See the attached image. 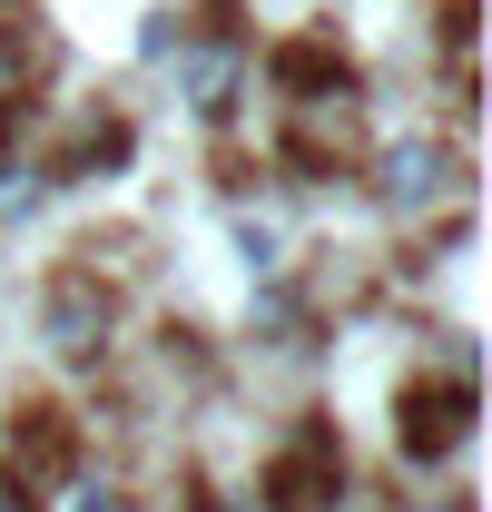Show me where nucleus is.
<instances>
[{
    "mask_svg": "<svg viewBox=\"0 0 492 512\" xmlns=\"http://www.w3.org/2000/svg\"><path fill=\"white\" fill-rule=\"evenodd\" d=\"M374 197H384L394 217H433V207L463 197V158H453L443 138H394L384 168H374Z\"/></svg>",
    "mask_w": 492,
    "mask_h": 512,
    "instance_id": "1",
    "label": "nucleus"
},
{
    "mask_svg": "<svg viewBox=\"0 0 492 512\" xmlns=\"http://www.w3.org/2000/svg\"><path fill=\"white\" fill-rule=\"evenodd\" d=\"M463 434H473V394H463V384H414V394H404V453H414V463L463 453Z\"/></svg>",
    "mask_w": 492,
    "mask_h": 512,
    "instance_id": "2",
    "label": "nucleus"
},
{
    "mask_svg": "<svg viewBox=\"0 0 492 512\" xmlns=\"http://www.w3.org/2000/svg\"><path fill=\"white\" fill-rule=\"evenodd\" d=\"M237 79H246V50H237V40H207V50H178V99L197 109V119H217V109L237 99Z\"/></svg>",
    "mask_w": 492,
    "mask_h": 512,
    "instance_id": "3",
    "label": "nucleus"
},
{
    "mask_svg": "<svg viewBox=\"0 0 492 512\" xmlns=\"http://www.w3.org/2000/svg\"><path fill=\"white\" fill-rule=\"evenodd\" d=\"M325 463L345 473L335 434H325V424H306V444H296L286 463H276V473H266V483H276V512H325Z\"/></svg>",
    "mask_w": 492,
    "mask_h": 512,
    "instance_id": "4",
    "label": "nucleus"
},
{
    "mask_svg": "<svg viewBox=\"0 0 492 512\" xmlns=\"http://www.w3.org/2000/svg\"><path fill=\"white\" fill-rule=\"evenodd\" d=\"M109 335V296L89 286V276H60V296H50V345L60 355H89Z\"/></svg>",
    "mask_w": 492,
    "mask_h": 512,
    "instance_id": "5",
    "label": "nucleus"
},
{
    "mask_svg": "<svg viewBox=\"0 0 492 512\" xmlns=\"http://www.w3.org/2000/svg\"><path fill=\"white\" fill-rule=\"evenodd\" d=\"M40 207V168H0V217H30Z\"/></svg>",
    "mask_w": 492,
    "mask_h": 512,
    "instance_id": "6",
    "label": "nucleus"
},
{
    "mask_svg": "<svg viewBox=\"0 0 492 512\" xmlns=\"http://www.w3.org/2000/svg\"><path fill=\"white\" fill-rule=\"evenodd\" d=\"M178 50H187V30H178V20H168V10H158V20L138 30V60H178Z\"/></svg>",
    "mask_w": 492,
    "mask_h": 512,
    "instance_id": "7",
    "label": "nucleus"
},
{
    "mask_svg": "<svg viewBox=\"0 0 492 512\" xmlns=\"http://www.w3.org/2000/svg\"><path fill=\"white\" fill-rule=\"evenodd\" d=\"M69 512H128V503L109 493V483H79V493H69Z\"/></svg>",
    "mask_w": 492,
    "mask_h": 512,
    "instance_id": "8",
    "label": "nucleus"
},
{
    "mask_svg": "<svg viewBox=\"0 0 492 512\" xmlns=\"http://www.w3.org/2000/svg\"><path fill=\"white\" fill-rule=\"evenodd\" d=\"M424 512H463V503H424Z\"/></svg>",
    "mask_w": 492,
    "mask_h": 512,
    "instance_id": "9",
    "label": "nucleus"
}]
</instances>
